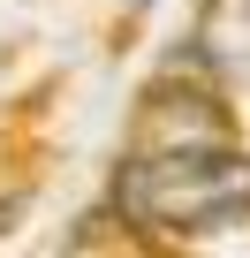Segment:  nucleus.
<instances>
[{
  "label": "nucleus",
  "instance_id": "obj_2",
  "mask_svg": "<svg viewBox=\"0 0 250 258\" xmlns=\"http://www.w3.org/2000/svg\"><path fill=\"white\" fill-rule=\"evenodd\" d=\"M182 243H190L197 258H250V198H242V205H220V213L197 220V228H182Z\"/></svg>",
  "mask_w": 250,
  "mask_h": 258
},
{
  "label": "nucleus",
  "instance_id": "obj_1",
  "mask_svg": "<svg viewBox=\"0 0 250 258\" xmlns=\"http://www.w3.org/2000/svg\"><path fill=\"white\" fill-rule=\"evenodd\" d=\"M242 198H250V167L235 152H212V145H159L152 160H137L121 175V213L152 235H182Z\"/></svg>",
  "mask_w": 250,
  "mask_h": 258
}]
</instances>
